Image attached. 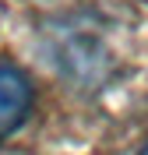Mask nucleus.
I'll return each instance as SVG.
<instances>
[{
  "label": "nucleus",
  "instance_id": "obj_2",
  "mask_svg": "<svg viewBox=\"0 0 148 155\" xmlns=\"http://www.w3.org/2000/svg\"><path fill=\"white\" fill-rule=\"evenodd\" d=\"M60 64L64 67H71V74L74 78H95V74H106L109 67V49L99 42L95 35H81L78 28L64 32V49H60Z\"/></svg>",
  "mask_w": 148,
  "mask_h": 155
},
{
  "label": "nucleus",
  "instance_id": "obj_1",
  "mask_svg": "<svg viewBox=\"0 0 148 155\" xmlns=\"http://www.w3.org/2000/svg\"><path fill=\"white\" fill-rule=\"evenodd\" d=\"M32 109V85L11 64H0V141L14 134Z\"/></svg>",
  "mask_w": 148,
  "mask_h": 155
},
{
  "label": "nucleus",
  "instance_id": "obj_3",
  "mask_svg": "<svg viewBox=\"0 0 148 155\" xmlns=\"http://www.w3.org/2000/svg\"><path fill=\"white\" fill-rule=\"evenodd\" d=\"M138 155H148V145H145V148H141V152H138Z\"/></svg>",
  "mask_w": 148,
  "mask_h": 155
}]
</instances>
